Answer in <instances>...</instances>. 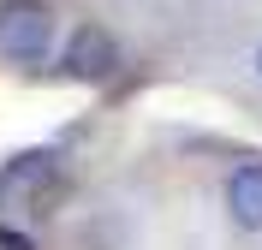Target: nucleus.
I'll use <instances>...</instances> for the list:
<instances>
[{"mask_svg":"<svg viewBox=\"0 0 262 250\" xmlns=\"http://www.w3.org/2000/svg\"><path fill=\"white\" fill-rule=\"evenodd\" d=\"M54 42V12L42 0H6L0 6V54L12 66H36Z\"/></svg>","mask_w":262,"mask_h":250,"instance_id":"nucleus-1","label":"nucleus"},{"mask_svg":"<svg viewBox=\"0 0 262 250\" xmlns=\"http://www.w3.org/2000/svg\"><path fill=\"white\" fill-rule=\"evenodd\" d=\"M114 66H119V48H114V36L101 30V24L72 30V42H66V72H72V78L96 83V78H107Z\"/></svg>","mask_w":262,"mask_h":250,"instance_id":"nucleus-2","label":"nucleus"},{"mask_svg":"<svg viewBox=\"0 0 262 250\" xmlns=\"http://www.w3.org/2000/svg\"><path fill=\"white\" fill-rule=\"evenodd\" d=\"M227 209H232L238 226H250V233L262 226V161H245L227 179Z\"/></svg>","mask_w":262,"mask_h":250,"instance_id":"nucleus-3","label":"nucleus"},{"mask_svg":"<svg viewBox=\"0 0 262 250\" xmlns=\"http://www.w3.org/2000/svg\"><path fill=\"white\" fill-rule=\"evenodd\" d=\"M0 250H36L24 233H12V226H0Z\"/></svg>","mask_w":262,"mask_h":250,"instance_id":"nucleus-4","label":"nucleus"},{"mask_svg":"<svg viewBox=\"0 0 262 250\" xmlns=\"http://www.w3.org/2000/svg\"><path fill=\"white\" fill-rule=\"evenodd\" d=\"M256 72H262V48H256Z\"/></svg>","mask_w":262,"mask_h":250,"instance_id":"nucleus-5","label":"nucleus"}]
</instances>
